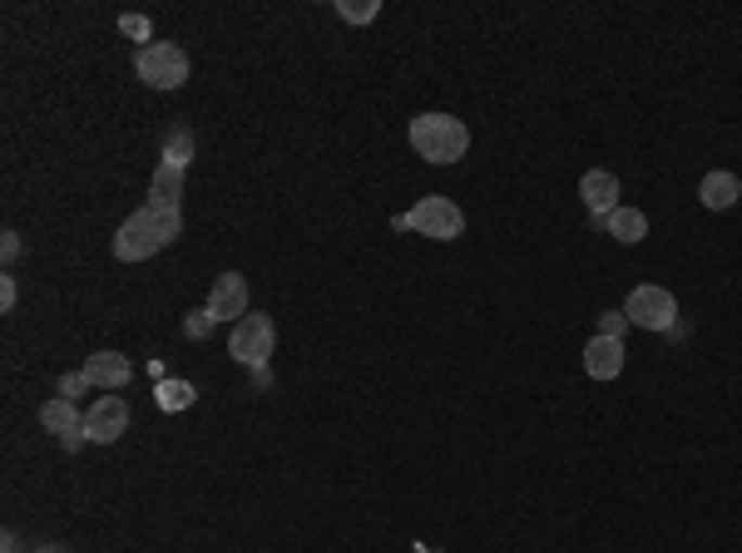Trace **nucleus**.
<instances>
[{"instance_id":"obj_18","label":"nucleus","mask_w":742,"mask_h":553,"mask_svg":"<svg viewBox=\"0 0 742 553\" xmlns=\"http://www.w3.org/2000/svg\"><path fill=\"white\" fill-rule=\"evenodd\" d=\"M119 30L129 35V40H139V50H149V44H154V21H149V15H119Z\"/></svg>"},{"instance_id":"obj_6","label":"nucleus","mask_w":742,"mask_h":553,"mask_svg":"<svg viewBox=\"0 0 742 553\" xmlns=\"http://www.w3.org/2000/svg\"><path fill=\"white\" fill-rule=\"evenodd\" d=\"M272 346H278V326H272V317H243L228 332V356L233 361H243V365H268V356H272Z\"/></svg>"},{"instance_id":"obj_10","label":"nucleus","mask_w":742,"mask_h":553,"mask_svg":"<svg viewBox=\"0 0 742 553\" xmlns=\"http://www.w3.org/2000/svg\"><path fill=\"white\" fill-rule=\"evenodd\" d=\"M208 317H214V321H233V326L247 317V282L238 272L214 276V287H208Z\"/></svg>"},{"instance_id":"obj_1","label":"nucleus","mask_w":742,"mask_h":553,"mask_svg":"<svg viewBox=\"0 0 742 553\" xmlns=\"http://www.w3.org/2000/svg\"><path fill=\"white\" fill-rule=\"evenodd\" d=\"M179 233H183L179 208H149L144 203V208L114 233V257H119V262H149V257H158Z\"/></svg>"},{"instance_id":"obj_8","label":"nucleus","mask_w":742,"mask_h":553,"mask_svg":"<svg viewBox=\"0 0 742 553\" xmlns=\"http://www.w3.org/2000/svg\"><path fill=\"white\" fill-rule=\"evenodd\" d=\"M40 425H46L50 435H55L65 450H79V445H90V435H85V410L75 406V400L55 396L40 406Z\"/></svg>"},{"instance_id":"obj_13","label":"nucleus","mask_w":742,"mask_h":553,"mask_svg":"<svg viewBox=\"0 0 742 553\" xmlns=\"http://www.w3.org/2000/svg\"><path fill=\"white\" fill-rule=\"evenodd\" d=\"M738 198H742V178L728 173V168H713V173H703V183H698V203L708 213H728Z\"/></svg>"},{"instance_id":"obj_16","label":"nucleus","mask_w":742,"mask_h":553,"mask_svg":"<svg viewBox=\"0 0 742 553\" xmlns=\"http://www.w3.org/2000/svg\"><path fill=\"white\" fill-rule=\"evenodd\" d=\"M189 158H193V133H189V129H174V133H169V144H164V164L189 168Z\"/></svg>"},{"instance_id":"obj_21","label":"nucleus","mask_w":742,"mask_h":553,"mask_svg":"<svg viewBox=\"0 0 742 553\" xmlns=\"http://www.w3.org/2000/svg\"><path fill=\"white\" fill-rule=\"evenodd\" d=\"M214 326H218V321L208 317V307H203V311H189V321H183V332H189V342H203V336L214 332Z\"/></svg>"},{"instance_id":"obj_19","label":"nucleus","mask_w":742,"mask_h":553,"mask_svg":"<svg viewBox=\"0 0 742 553\" xmlns=\"http://www.w3.org/2000/svg\"><path fill=\"white\" fill-rule=\"evenodd\" d=\"M158 406H164V410L193 406V386H189V381H164V386H158Z\"/></svg>"},{"instance_id":"obj_17","label":"nucleus","mask_w":742,"mask_h":553,"mask_svg":"<svg viewBox=\"0 0 742 553\" xmlns=\"http://www.w3.org/2000/svg\"><path fill=\"white\" fill-rule=\"evenodd\" d=\"M337 15L347 25H371L382 15V5H376V0H337Z\"/></svg>"},{"instance_id":"obj_25","label":"nucleus","mask_w":742,"mask_h":553,"mask_svg":"<svg viewBox=\"0 0 742 553\" xmlns=\"http://www.w3.org/2000/svg\"><path fill=\"white\" fill-rule=\"evenodd\" d=\"M0 549H5V553H21V539H15V533H5V539H0Z\"/></svg>"},{"instance_id":"obj_3","label":"nucleus","mask_w":742,"mask_h":553,"mask_svg":"<svg viewBox=\"0 0 742 553\" xmlns=\"http://www.w3.org/2000/svg\"><path fill=\"white\" fill-rule=\"evenodd\" d=\"M396 228H401V233H421V237H431V243H456V237L465 233V213L456 198L426 193L417 208L396 218Z\"/></svg>"},{"instance_id":"obj_23","label":"nucleus","mask_w":742,"mask_h":553,"mask_svg":"<svg viewBox=\"0 0 742 553\" xmlns=\"http://www.w3.org/2000/svg\"><path fill=\"white\" fill-rule=\"evenodd\" d=\"M0 257H5V262H15V257H21V233H15V228H5V233H0Z\"/></svg>"},{"instance_id":"obj_2","label":"nucleus","mask_w":742,"mask_h":553,"mask_svg":"<svg viewBox=\"0 0 742 553\" xmlns=\"http://www.w3.org/2000/svg\"><path fill=\"white\" fill-rule=\"evenodd\" d=\"M411 149H417L426 164L450 168L471 154V129H465V119H456V114H417V119H411Z\"/></svg>"},{"instance_id":"obj_5","label":"nucleus","mask_w":742,"mask_h":553,"mask_svg":"<svg viewBox=\"0 0 742 553\" xmlns=\"http://www.w3.org/2000/svg\"><path fill=\"white\" fill-rule=\"evenodd\" d=\"M135 69H139V79H144L149 89H179L183 79H189V55L169 40H154L149 50H139Z\"/></svg>"},{"instance_id":"obj_4","label":"nucleus","mask_w":742,"mask_h":553,"mask_svg":"<svg viewBox=\"0 0 742 553\" xmlns=\"http://www.w3.org/2000/svg\"><path fill=\"white\" fill-rule=\"evenodd\" d=\"M624 317H629V326H643V332H668V326L678 321V301H674V292H668V287L643 282V287L629 292Z\"/></svg>"},{"instance_id":"obj_26","label":"nucleus","mask_w":742,"mask_h":553,"mask_svg":"<svg viewBox=\"0 0 742 553\" xmlns=\"http://www.w3.org/2000/svg\"><path fill=\"white\" fill-rule=\"evenodd\" d=\"M46 553H65V549H60V543H50V549H46Z\"/></svg>"},{"instance_id":"obj_14","label":"nucleus","mask_w":742,"mask_h":553,"mask_svg":"<svg viewBox=\"0 0 742 553\" xmlns=\"http://www.w3.org/2000/svg\"><path fill=\"white\" fill-rule=\"evenodd\" d=\"M604 233L618 237L624 247H634V243H643V237H649V218H643L639 208H629V203H618V208L604 218Z\"/></svg>"},{"instance_id":"obj_15","label":"nucleus","mask_w":742,"mask_h":553,"mask_svg":"<svg viewBox=\"0 0 742 553\" xmlns=\"http://www.w3.org/2000/svg\"><path fill=\"white\" fill-rule=\"evenodd\" d=\"M183 198V168L158 164L154 178H149V208H179Z\"/></svg>"},{"instance_id":"obj_27","label":"nucleus","mask_w":742,"mask_h":553,"mask_svg":"<svg viewBox=\"0 0 742 553\" xmlns=\"http://www.w3.org/2000/svg\"><path fill=\"white\" fill-rule=\"evenodd\" d=\"M40 553H46V549H40Z\"/></svg>"},{"instance_id":"obj_24","label":"nucleus","mask_w":742,"mask_h":553,"mask_svg":"<svg viewBox=\"0 0 742 553\" xmlns=\"http://www.w3.org/2000/svg\"><path fill=\"white\" fill-rule=\"evenodd\" d=\"M15 307V276H0V311Z\"/></svg>"},{"instance_id":"obj_12","label":"nucleus","mask_w":742,"mask_h":553,"mask_svg":"<svg viewBox=\"0 0 742 553\" xmlns=\"http://www.w3.org/2000/svg\"><path fill=\"white\" fill-rule=\"evenodd\" d=\"M85 376L94 381V390H124L129 381H135V365H129V356H119V351H94L90 361H85Z\"/></svg>"},{"instance_id":"obj_7","label":"nucleus","mask_w":742,"mask_h":553,"mask_svg":"<svg viewBox=\"0 0 742 553\" xmlns=\"http://www.w3.org/2000/svg\"><path fill=\"white\" fill-rule=\"evenodd\" d=\"M124 430H129V406H124L119 390L94 396V406L85 410V435H90V445H114Z\"/></svg>"},{"instance_id":"obj_11","label":"nucleus","mask_w":742,"mask_h":553,"mask_svg":"<svg viewBox=\"0 0 742 553\" xmlns=\"http://www.w3.org/2000/svg\"><path fill=\"white\" fill-rule=\"evenodd\" d=\"M624 342H614V336H594V342L585 346V376L589 381H618L624 376Z\"/></svg>"},{"instance_id":"obj_20","label":"nucleus","mask_w":742,"mask_h":553,"mask_svg":"<svg viewBox=\"0 0 742 553\" xmlns=\"http://www.w3.org/2000/svg\"><path fill=\"white\" fill-rule=\"evenodd\" d=\"M94 381L85 376V365H79V371H65V376H60V396L65 400H75V396H85V390H90Z\"/></svg>"},{"instance_id":"obj_22","label":"nucleus","mask_w":742,"mask_h":553,"mask_svg":"<svg viewBox=\"0 0 742 553\" xmlns=\"http://www.w3.org/2000/svg\"><path fill=\"white\" fill-rule=\"evenodd\" d=\"M624 332H629V317H624V311H604V317H599V336L624 342Z\"/></svg>"},{"instance_id":"obj_9","label":"nucleus","mask_w":742,"mask_h":553,"mask_svg":"<svg viewBox=\"0 0 742 553\" xmlns=\"http://www.w3.org/2000/svg\"><path fill=\"white\" fill-rule=\"evenodd\" d=\"M579 198H585L589 218H594V228H604V218L618 208V178L609 173V168H589L585 178H579Z\"/></svg>"}]
</instances>
